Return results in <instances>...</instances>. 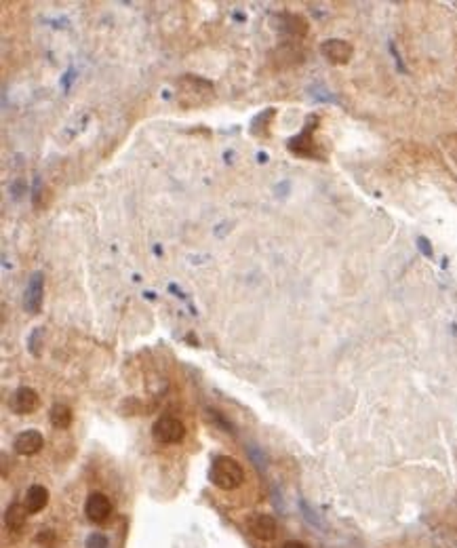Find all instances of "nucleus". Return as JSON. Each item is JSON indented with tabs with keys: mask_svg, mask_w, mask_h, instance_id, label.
Instances as JSON below:
<instances>
[{
	"mask_svg": "<svg viewBox=\"0 0 457 548\" xmlns=\"http://www.w3.org/2000/svg\"><path fill=\"white\" fill-rule=\"evenodd\" d=\"M211 483L222 492H234L245 483V468L238 460L217 456L211 464Z\"/></svg>",
	"mask_w": 457,
	"mask_h": 548,
	"instance_id": "1",
	"label": "nucleus"
},
{
	"mask_svg": "<svg viewBox=\"0 0 457 548\" xmlns=\"http://www.w3.org/2000/svg\"><path fill=\"white\" fill-rule=\"evenodd\" d=\"M152 437L156 439V443L160 445H173V443H180L183 437H185V428L183 424L178 420V417H171V415H165V417H158L152 426Z\"/></svg>",
	"mask_w": 457,
	"mask_h": 548,
	"instance_id": "2",
	"label": "nucleus"
},
{
	"mask_svg": "<svg viewBox=\"0 0 457 548\" xmlns=\"http://www.w3.org/2000/svg\"><path fill=\"white\" fill-rule=\"evenodd\" d=\"M38 405H41L38 392H36L34 388H28V386L17 388V390L11 395V399H9V407H11L13 413H17V415L34 413V411L38 410Z\"/></svg>",
	"mask_w": 457,
	"mask_h": 548,
	"instance_id": "3",
	"label": "nucleus"
},
{
	"mask_svg": "<svg viewBox=\"0 0 457 548\" xmlns=\"http://www.w3.org/2000/svg\"><path fill=\"white\" fill-rule=\"evenodd\" d=\"M320 53H322V57H324L327 61L342 66V64H348V61L352 59L354 49H352V45H350L348 41H344V39H329V41H324V43L320 45Z\"/></svg>",
	"mask_w": 457,
	"mask_h": 548,
	"instance_id": "4",
	"label": "nucleus"
},
{
	"mask_svg": "<svg viewBox=\"0 0 457 548\" xmlns=\"http://www.w3.org/2000/svg\"><path fill=\"white\" fill-rule=\"evenodd\" d=\"M43 293H45V276H43V273H34L30 276L28 287H26L24 308L32 315H38L41 306H43Z\"/></svg>",
	"mask_w": 457,
	"mask_h": 548,
	"instance_id": "5",
	"label": "nucleus"
},
{
	"mask_svg": "<svg viewBox=\"0 0 457 548\" xmlns=\"http://www.w3.org/2000/svg\"><path fill=\"white\" fill-rule=\"evenodd\" d=\"M276 19V30L293 36V39H302L308 34V21L297 15V13H278L274 15Z\"/></svg>",
	"mask_w": 457,
	"mask_h": 548,
	"instance_id": "6",
	"label": "nucleus"
},
{
	"mask_svg": "<svg viewBox=\"0 0 457 548\" xmlns=\"http://www.w3.org/2000/svg\"><path fill=\"white\" fill-rule=\"evenodd\" d=\"M43 445H45V437L41 430H34V428L19 432L13 443V447L19 456H34L43 450Z\"/></svg>",
	"mask_w": 457,
	"mask_h": 548,
	"instance_id": "7",
	"label": "nucleus"
},
{
	"mask_svg": "<svg viewBox=\"0 0 457 548\" xmlns=\"http://www.w3.org/2000/svg\"><path fill=\"white\" fill-rule=\"evenodd\" d=\"M112 512V502L106 494L101 492H95L87 498V504H85V514L95 521V523H103Z\"/></svg>",
	"mask_w": 457,
	"mask_h": 548,
	"instance_id": "8",
	"label": "nucleus"
},
{
	"mask_svg": "<svg viewBox=\"0 0 457 548\" xmlns=\"http://www.w3.org/2000/svg\"><path fill=\"white\" fill-rule=\"evenodd\" d=\"M249 532L257 538V540H264V542H270L276 538V521L274 517L270 514H253L249 519Z\"/></svg>",
	"mask_w": 457,
	"mask_h": 548,
	"instance_id": "9",
	"label": "nucleus"
},
{
	"mask_svg": "<svg viewBox=\"0 0 457 548\" xmlns=\"http://www.w3.org/2000/svg\"><path fill=\"white\" fill-rule=\"evenodd\" d=\"M24 504H26V508H28L30 514L41 512L46 504H48V492H46V487H43V485H32V487L26 492V500H24Z\"/></svg>",
	"mask_w": 457,
	"mask_h": 548,
	"instance_id": "10",
	"label": "nucleus"
},
{
	"mask_svg": "<svg viewBox=\"0 0 457 548\" xmlns=\"http://www.w3.org/2000/svg\"><path fill=\"white\" fill-rule=\"evenodd\" d=\"M28 514H30V512H28L26 504H11V506L6 508V514H4V523H6V527H9L11 532H19V529L24 527Z\"/></svg>",
	"mask_w": 457,
	"mask_h": 548,
	"instance_id": "11",
	"label": "nucleus"
},
{
	"mask_svg": "<svg viewBox=\"0 0 457 548\" xmlns=\"http://www.w3.org/2000/svg\"><path fill=\"white\" fill-rule=\"evenodd\" d=\"M312 127H308L302 136H297L295 139H291V143H289V148H291V152H295V154H299V156H312L314 154V148H312Z\"/></svg>",
	"mask_w": 457,
	"mask_h": 548,
	"instance_id": "12",
	"label": "nucleus"
},
{
	"mask_svg": "<svg viewBox=\"0 0 457 548\" xmlns=\"http://www.w3.org/2000/svg\"><path fill=\"white\" fill-rule=\"evenodd\" d=\"M48 417H51V424H53L55 428L66 430V428H70V424H72V410H70L68 405L57 403V405H53Z\"/></svg>",
	"mask_w": 457,
	"mask_h": 548,
	"instance_id": "13",
	"label": "nucleus"
},
{
	"mask_svg": "<svg viewBox=\"0 0 457 548\" xmlns=\"http://www.w3.org/2000/svg\"><path fill=\"white\" fill-rule=\"evenodd\" d=\"M87 548H108V540L101 534H91L87 538Z\"/></svg>",
	"mask_w": 457,
	"mask_h": 548,
	"instance_id": "14",
	"label": "nucleus"
},
{
	"mask_svg": "<svg viewBox=\"0 0 457 548\" xmlns=\"http://www.w3.org/2000/svg\"><path fill=\"white\" fill-rule=\"evenodd\" d=\"M38 338H41V329H36L30 338V344H32V352L38 355Z\"/></svg>",
	"mask_w": 457,
	"mask_h": 548,
	"instance_id": "15",
	"label": "nucleus"
},
{
	"mask_svg": "<svg viewBox=\"0 0 457 548\" xmlns=\"http://www.w3.org/2000/svg\"><path fill=\"white\" fill-rule=\"evenodd\" d=\"M282 548H308L304 542H297V540H289V542H284Z\"/></svg>",
	"mask_w": 457,
	"mask_h": 548,
	"instance_id": "16",
	"label": "nucleus"
}]
</instances>
